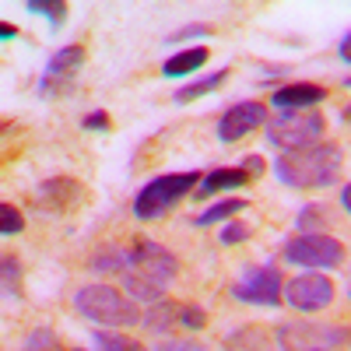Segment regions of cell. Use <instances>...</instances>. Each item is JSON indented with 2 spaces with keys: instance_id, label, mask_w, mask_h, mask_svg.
<instances>
[{
  "instance_id": "1",
  "label": "cell",
  "mask_w": 351,
  "mask_h": 351,
  "mask_svg": "<svg viewBox=\"0 0 351 351\" xmlns=\"http://www.w3.org/2000/svg\"><path fill=\"white\" fill-rule=\"evenodd\" d=\"M341 162H344V155L337 144L319 141L313 148L278 155L274 176L291 190H324V186H334L341 180Z\"/></svg>"
},
{
  "instance_id": "2",
  "label": "cell",
  "mask_w": 351,
  "mask_h": 351,
  "mask_svg": "<svg viewBox=\"0 0 351 351\" xmlns=\"http://www.w3.org/2000/svg\"><path fill=\"white\" fill-rule=\"evenodd\" d=\"M74 306L84 319L102 324V327H134L144 316L137 309V302L112 285H84L74 295Z\"/></svg>"
},
{
  "instance_id": "3",
  "label": "cell",
  "mask_w": 351,
  "mask_h": 351,
  "mask_svg": "<svg viewBox=\"0 0 351 351\" xmlns=\"http://www.w3.org/2000/svg\"><path fill=\"white\" fill-rule=\"evenodd\" d=\"M197 186H200V172L155 176V180L144 183L141 193L134 197V218H137V221H158V218H165L190 190H197Z\"/></svg>"
},
{
  "instance_id": "4",
  "label": "cell",
  "mask_w": 351,
  "mask_h": 351,
  "mask_svg": "<svg viewBox=\"0 0 351 351\" xmlns=\"http://www.w3.org/2000/svg\"><path fill=\"white\" fill-rule=\"evenodd\" d=\"M327 120L316 109H281L278 116L267 120V141L281 152H299V148H313L324 141Z\"/></svg>"
},
{
  "instance_id": "5",
  "label": "cell",
  "mask_w": 351,
  "mask_h": 351,
  "mask_svg": "<svg viewBox=\"0 0 351 351\" xmlns=\"http://www.w3.org/2000/svg\"><path fill=\"white\" fill-rule=\"evenodd\" d=\"M351 341V330L341 324H281L278 348L281 351H341Z\"/></svg>"
},
{
  "instance_id": "6",
  "label": "cell",
  "mask_w": 351,
  "mask_h": 351,
  "mask_svg": "<svg viewBox=\"0 0 351 351\" xmlns=\"http://www.w3.org/2000/svg\"><path fill=\"white\" fill-rule=\"evenodd\" d=\"M127 271L165 288L169 281H176V274H180V260H176V253H169L165 246H158L155 239L134 236L127 243Z\"/></svg>"
},
{
  "instance_id": "7",
  "label": "cell",
  "mask_w": 351,
  "mask_h": 351,
  "mask_svg": "<svg viewBox=\"0 0 351 351\" xmlns=\"http://www.w3.org/2000/svg\"><path fill=\"white\" fill-rule=\"evenodd\" d=\"M285 260L299 263V267H341L344 243L327 232H299L285 243Z\"/></svg>"
},
{
  "instance_id": "8",
  "label": "cell",
  "mask_w": 351,
  "mask_h": 351,
  "mask_svg": "<svg viewBox=\"0 0 351 351\" xmlns=\"http://www.w3.org/2000/svg\"><path fill=\"white\" fill-rule=\"evenodd\" d=\"M285 281H281V271L278 267H260V263H250L246 274L232 285V299L239 302H250V306H278L285 295Z\"/></svg>"
},
{
  "instance_id": "9",
  "label": "cell",
  "mask_w": 351,
  "mask_h": 351,
  "mask_svg": "<svg viewBox=\"0 0 351 351\" xmlns=\"http://www.w3.org/2000/svg\"><path fill=\"white\" fill-rule=\"evenodd\" d=\"M285 302L295 309V313H319L334 302V281L327 274H299L285 285Z\"/></svg>"
},
{
  "instance_id": "10",
  "label": "cell",
  "mask_w": 351,
  "mask_h": 351,
  "mask_svg": "<svg viewBox=\"0 0 351 351\" xmlns=\"http://www.w3.org/2000/svg\"><path fill=\"white\" fill-rule=\"evenodd\" d=\"M84 46H64V49H56L49 56V64H46V74L39 81V95L46 99H56V95H67L71 92V84H74V74L81 71L84 64Z\"/></svg>"
},
{
  "instance_id": "11",
  "label": "cell",
  "mask_w": 351,
  "mask_h": 351,
  "mask_svg": "<svg viewBox=\"0 0 351 351\" xmlns=\"http://www.w3.org/2000/svg\"><path fill=\"white\" fill-rule=\"evenodd\" d=\"M267 106L263 102H236L232 109L221 112V120H218V137L225 144H236L243 137H250L256 127H267Z\"/></svg>"
},
{
  "instance_id": "12",
  "label": "cell",
  "mask_w": 351,
  "mask_h": 351,
  "mask_svg": "<svg viewBox=\"0 0 351 351\" xmlns=\"http://www.w3.org/2000/svg\"><path fill=\"white\" fill-rule=\"evenodd\" d=\"M36 200H39V208L46 215H67L74 204L84 200V190H81V183L74 180V176H53V180H46L36 190Z\"/></svg>"
},
{
  "instance_id": "13",
  "label": "cell",
  "mask_w": 351,
  "mask_h": 351,
  "mask_svg": "<svg viewBox=\"0 0 351 351\" xmlns=\"http://www.w3.org/2000/svg\"><path fill=\"white\" fill-rule=\"evenodd\" d=\"M324 99H327V88L316 84V81H291V84L278 88V92L271 95V102L278 109H313Z\"/></svg>"
},
{
  "instance_id": "14",
  "label": "cell",
  "mask_w": 351,
  "mask_h": 351,
  "mask_svg": "<svg viewBox=\"0 0 351 351\" xmlns=\"http://www.w3.org/2000/svg\"><path fill=\"white\" fill-rule=\"evenodd\" d=\"M253 180V172L246 165H228V169H211L208 176L200 180L197 186V197H211V193H221V190H239Z\"/></svg>"
},
{
  "instance_id": "15",
  "label": "cell",
  "mask_w": 351,
  "mask_h": 351,
  "mask_svg": "<svg viewBox=\"0 0 351 351\" xmlns=\"http://www.w3.org/2000/svg\"><path fill=\"white\" fill-rule=\"evenodd\" d=\"M180 313H183V302L162 299V302H155V306L144 309L141 327H144V330H152V334H169L172 327H180Z\"/></svg>"
},
{
  "instance_id": "16",
  "label": "cell",
  "mask_w": 351,
  "mask_h": 351,
  "mask_svg": "<svg viewBox=\"0 0 351 351\" xmlns=\"http://www.w3.org/2000/svg\"><path fill=\"white\" fill-rule=\"evenodd\" d=\"M208 56H211V49H208V46L183 49V53L169 56V60L162 64V74H165V77H190L193 71H200L204 64H208Z\"/></svg>"
},
{
  "instance_id": "17",
  "label": "cell",
  "mask_w": 351,
  "mask_h": 351,
  "mask_svg": "<svg viewBox=\"0 0 351 351\" xmlns=\"http://www.w3.org/2000/svg\"><path fill=\"white\" fill-rule=\"evenodd\" d=\"M228 81V67H221V71H215V74H204V77H193L190 84H183L180 92H176L172 99L180 102V106H186V102H197L200 95H211L215 88H221Z\"/></svg>"
},
{
  "instance_id": "18",
  "label": "cell",
  "mask_w": 351,
  "mask_h": 351,
  "mask_svg": "<svg viewBox=\"0 0 351 351\" xmlns=\"http://www.w3.org/2000/svg\"><path fill=\"white\" fill-rule=\"evenodd\" d=\"M250 204L243 200V197H232V200H218V204H211L208 211H200L197 218H193V225H200V228H208V225H215V221H225V218H232L236 211H246Z\"/></svg>"
},
{
  "instance_id": "19",
  "label": "cell",
  "mask_w": 351,
  "mask_h": 351,
  "mask_svg": "<svg viewBox=\"0 0 351 351\" xmlns=\"http://www.w3.org/2000/svg\"><path fill=\"white\" fill-rule=\"evenodd\" d=\"M95 344H99V351H148L141 341L116 334V330H95Z\"/></svg>"
},
{
  "instance_id": "20",
  "label": "cell",
  "mask_w": 351,
  "mask_h": 351,
  "mask_svg": "<svg viewBox=\"0 0 351 351\" xmlns=\"http://www.w3.org/2000/svg\"><path fill=\"white\" fill-rule=\"evenodd\" d=\"M21 351H67V348H60V337H56L49 327H39V330L28 334V341L21 344Z\"/></svg>"
},
{
  "instance_id": "21",
  "label": "cell",
  "mask_w": 351,
  "mask_h": 351,
  "mask_svg": "<svg viewBox=\"0 0 351 351\" xmlns=\"http://www.w3.org/2000/svg\"><path fill=\"white\" fill-rule=\"evenodd\" d=\"M4 295L8 299H18L21 295V263L18 256H4Z\"/></svg>"
},
{
  "instance_id": "22",
  "label": "cell",
  "mask_w": 351,
  "mask_h": 351,
  "mask_svg": "<svg viewBox=\"0 0 351 351\" xmlns=\"http://www.w3.org/2000/svg\"><path fill=\"white\" fill-rule=\"evenodd\" d=\"M25 228V215L14 208V204H0V232H4V236H18V232Z\"/></svg>"
},
{
  "instance_id": "23",
  "label": "cell",
  "mask_w": 351,
  "mask_h": 351,
  "mask_svg": "<svg viewBox=\"0 0 351 351\" xmlns=\"http://www.w3.org/2000/svg\"><path fill=\"white\" fill-rule=\"evenodd\" d=\"M28 11H36V14H46L56 28L64 25V14L71 11L67 4H53V0H28Z\"/></svg>"
},
{
  "instance_id": "24",
  "label": "cell",
  "mask_w": 351,
  "mask_h": 351,
  "mask_svg": "<svg viewBox=\"0 0 351 351\" xmlns=\"http://www.w3.org/2000/svg\"><path fill=\"white\" fill-rule=\"evenodd\" d=\"M211 36V25H204V21H193V25H183L180 32H172L169 43H190V39H208Z\"/></svg>"
},
{
  "instance_id": "25",
  "label": "cell",
  "mask_w": 351,
  "mask_h": 351,
  "mask_svg": "<svg viewBox=\"0 0 351 351\" xmlns=\"http://www.w3.org/2000/svg\"><path fill=\"white\" fill-rule=\"evenodd\" d=\"M250 239V225L246 221H228L221 228V246H236V243H246Z\"/></svg>"
},
{
  "instance_id": "26",
  "label": "cell",
  "mask_w": 351,
  "mask_h": 351,
  "mask_svg": "<svg viewBox=\"0 0 351 351\" xmlns=\"http://www.w3.org/2000/svg\"><path fill=\"white\" fill-rule=\"evenodd\" d=\"M180 327H186V330L208 327V313H204L200 306H183V313H180Z\"/></svg>"
},
{
  "instance_id": "27",
  "label": "cell",
  "mask_w": 351,
  "mask_h": 351,
  "mask_svg": "<svg viewBox=\"0 0 351 351\" xmlns=\"http://www.w3.org/2000/svg\"><path fill=\"white\" fill-rule=\"evenodd\" d=\"M313 225H327V208H319V204H309V208H302V215H299V228L309 232Z\"/></svg>"
},
{
  "instance_id": "28",
  "label": "cell",
  "mask_w": 351,
  "mask_h": 351,
  "mask_svg": "<svg viewBox=\"0 0 351 351\" xmlns=\"http://www.w3.org/2000/svg\"><path fill=\"white\" fill-rule=\"evenodd\" d=\"M81 127H84V130H109V127H112V116H109L106 109H92V112L81 120Z\"/></svg>"
},
{
  "instance_id": "29",
  "label": "cell",
  "mask_w": 351,
  "mask_h": 351,
  "mask_svg": "<svg viewBox=\"0 0 351 351\" xmlns=\"http://www.w3.org/2000/svg\"><path fill=\"white\" fill-rule=\"evenodd\" d=\"M155 351H208V348H204L200 341H165Z\"/></svg>"
},
{
  "instance_id": "30",
  "label": "cell",
  "mask_w": 351,
  "mask_h": 351,
  "mask_svg": "<svg viewBox=\"0 0 351 351\" xmlns=\"http://www.w3.org/2000/svg\"><path fill=\"white\" fill-rule=\"evenodd\" d=\"M246 169L253 172V180H256V176H263V158H260V155H250V158H246Z\"/></svg>"
},
{
  "instance_id": "31",
  "label": "cell",
  "mask_w": 351,
  "mask_h": 351,
  "mask_svg": "<svg viewBox=\"0 0 351 351\" xmlns=\"http://www.w3.org/2000/svg\"><path fill=\"white\" fill-rule=\"evenodd\" d=\"M337 53H341V60H344V64H351V32H348V36L341 39V46H337Z\"/></svg>"
},
{
  "instance_id": "32",
  "label": "cell",
  "mask_w": 351,
  "mask_h": 351,
  "mask_svg": "<svg viewBox=\"0 0 351 351\" xmlns=\"http://www.w3.org/2000/svg\"><path fill=\"white\" fill-rule=\"evenodd\" d=\"M14 36H18V28H14V25H8V21L0 25V39H14Z\"/></svg>"
},
{
  "instance_id": "33",
  "label": "cell",
  "mask_w": 351,
  "mask_h": 351,
  "mask_svg": "<svg viewBox=\"0 0 351 351\" xmlns=\"http://www.w3.org/2000/svg\"><path fill=\"white\" fill-rule=\"evenodd\" d=\"M341 204H344V208H348V211H351V183H348V186H344V190H341Z\"/></svg>"
},
{
  "instance_id": "34",
  "label": "cell",
  "mask_w": 351,
  "mask_h": 351,
  "mask_svg": "<svg viewBox=\"0 0 351 351\" xmlns=\"http://www.w3.org/2000/svg\"><path fill=\"white\" fill-rule=\"evenodd\" d=\"M341 116H344V123H351V106H348V109H344Z\"/></svg>"
},
{
  "instance_id": "35",
  "label": "cell",
  "mask_w": 351,
  "mask_h": 351,
  "mask_svg": "<svg viewBox=\"0 0 351 351\" xmlns=\"http://www.w3.org/2000/svg\"><path fill=\"white\" fill-rule=\"evenodd\" d=\"M67 351H84V348H67Z\"/></svg>"
},
{
  "instance_id": "36",
  "label": "cell",
  "mask_w": 351,
  "mask_h": 351,
  "mask_svg": "<svg viewBox=\"0 0 351 351\" xmlns=\"http://www.w3.org/2000/svg\"><path fill=\"white\" fill-rule=\"evenodd\" d=\"M344 84H348V88H351V77H348V81H344Z\"/></svg>"
}]
</instances>
